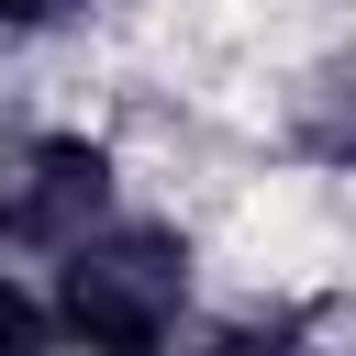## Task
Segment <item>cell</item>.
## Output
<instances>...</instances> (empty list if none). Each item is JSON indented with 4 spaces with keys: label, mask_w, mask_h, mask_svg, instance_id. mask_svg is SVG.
Returning a JSON list of instances; mask_svg holds the SVG:
<instances>
[{
    "label": "cell",
    "mask_w": 356,
    "mask_h": 356,
    "mask_svg": "<svg viewBox=\"0 0 356 356\" xmlns=\"http://www.w3.org/2000/svg\"><path fill=\"white\" fill-rule=\"evenodd\" d=\"M56 334V312H33L22 289H0V345H44Z\"/></svg>",
    "instance_id": "obj_3"
},
{
    "label": "cell",
    "mask_w": 356,
    "mask_h": 356,
    "mask_svg": "<svg viewBox=\"0 0 356 356\" xmlns=\"http://www.w3.org/2000/svg\"><path fill=\"white\" fill-rule=\"evenodd\" d=\"M189 312V245L167 222H89L56 256V334L89 345H167Z\"/></svg>",
    "instance_id": "obj_1"
},
{
    "label": "cell",
    "mask_w": 356,
    "mask_h": 356,
    "mask_svg": "<svg viewBox=\"0 0 356 356\" xmlns=\"http://www.w3.org/2000/svg\"><path fill=\"white\" fill-rule=\"evenodd\" d=\"M78 0H0V33H44V22H67Z\"/></svg>",
    "instance_id": "obj_4"
},
{
    "label": "cell",
    "mask_w": 356,
    "mask_h": 356,
    "mask_svg": "<svg viewBox=\"0 0 356 356\" xmlns=\"http://www.w3.org/2000/svg\"><path fill=\"white\" fill-rule=\"evenodd\" d=\"M89 222H111V156L78 134H33L0 156V256H67Z\"/></svg>",
    "instance_id": "obj_2"
}]
</instances>
